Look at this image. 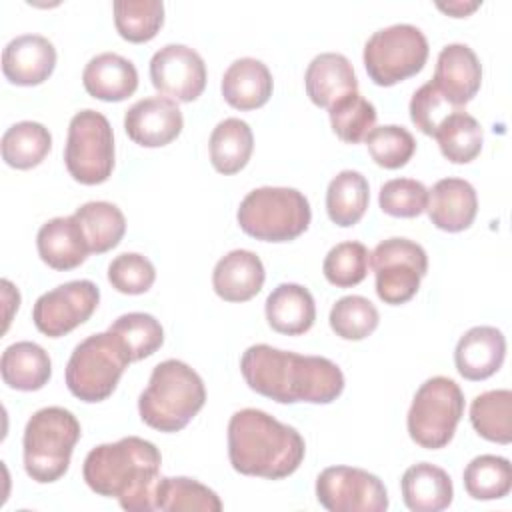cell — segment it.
I'll return each mask as SVG.
<instances>
[{
    "instance_id": "6da1fadb",
    "label": "cell",
    "mask_w": 512,
    "mask_h": 512,
    "mask_svg": "<svg viewBox=\"0 0 512 512\" xmlns=\"http://www.w3.org/2000/svg\"><path fill=\"white\" fill-rule=\"evenodd\" d=\"M240 372L254 392L280 404H330L344 390V374L336 362L270 344L246 348Z\"/></svg>"
},
{
    "instance_id": "7a4b0ae2",
    "label": "cell",
    "mask_w": 512,
    "mask_h": 512,
    "mask_svg": "<svg viewBox=\"0 0 512 512\" xmlns=\"http://www.w3.org/2000/svg\"><path fill=\"white\" fill-rule=\"evenodd\" d=\"M160 464V450L150 440L126 436L92 448L84 458L82 476L92 492L116 498L124 510L152 512Z\"/></svg>"
},
{
    "instance_id": "3957f363",
    "label": "cell",
    "mask_w": 512,
    "mask_h": 512,
    "mask_svg": "<svg viewBox=\"0 0 512 512\" xmlns=\"http://www.w3.org/2000/svg\"><path fill=\"white\" fill-rule=\"evenodd\" d=\"M306 454L300 432L258 408H242L228 422V458L244 476L282 480L292 476Z\"/></svg>"
},
{
    "instance_id": "277c9868",
    "label": "cell",
    "mask_w": 512,
    "mask_h": 512,
    "mask_svg": "<svg viewBox=\"0 0 512 512\" xmlns=\"http://www.w3.org/2000/svg\"><path fill=\"white\" fill-rule=\"evenodd\" d=\"M206 388L200 374L186 362L170 358L154 366L148 386L138 398L146 426L158 432H178L202 410Z\"/></svg>"
},
{
    "instance_id": "5b68a950",
    "label": "cell",
    "mask_w": 512,
    "mask_h": 512,
    "mask_svg": "<svg viewBox=\"0 0 512 512\" xmlns=\"http://www.w3.org/2000/svg\"><path fill=\"white\" fill-rule=\"evenodd\" d=\"M80 434V422L70 410L62 406L36 410L22 436L26 474L38 484L60 480L70 466Z\"/></svg>"
},
{
    "instance_id": "8992f818",
    "label": "cell",
    "mask_w": 512,
    "mask_h": 512,
    "mask_svg": "<svg viewBox=\"0 0 512 512\" xmlns=\"http://www.w3.org/2000/svg\"><path fill=\"white\" fill-rule=\"evenodd\" d=\"M242 232L264 242H290L304 234L312 220L308 198L286 186L250 190L236 212Z\"/></svg>"
},
{
    "instance_id": "52a82bcc",
    "label": "cell",
    "mask_w": 512,
    "mask_h": 512,
    "mask_svg": "<svg viewBox=\"0 0 512 512\" xmlns=\"http://www.w3.org/2000/svg\"><path fill=\"white\" fill-rule=\"evenodd\" d=\"M130 358L122 342L110 332L84 338L66 364V386L82 402H102L116 390Z\"/></svg>"
},
{
    "instance_id": "ba28073f",
    "label": "cell",
    "mask_w": 512,
    "mask_h": 512,
    "mask_svg": "<svg viewBox=\"0 0 512 512\" xmlns=\"http://www.w3.org/2000/svg\"><path fill=\"white\" fill-rule=\"evenodd\" d=\"M464 414V392L446 376L428 378L414 394L406 426L410 438L426 450H440L454 438Z\"/></svg>"
},
{
    "instance_id": "9c48e42d",
    "label": "cell",
    "mask_w": 512,
    "mask_h": 512,
    "mask_svg": "<svg viewBox=\"0 0 512 512\" xmlns=\"http://www.w3.org/2000/svg\"><path fill=\"white\" fill-rule=\"evenodd\" d=\"M364 68L378 86H394L418 74L428 60V40L414 24L376 30L364 44Z\"/></svg>"
},
{
    "instance_id": "30bf717a",
    "label": "cell",
    "mask_w": 512,
    "mask_h": 512,
    "mask_svg": "<svg viewBox=\"0 0 512 512\" xmlns=\"http://www.w3.org/2000/svg\"><path fill=\"white\" fill-rule=\"evenodd\" d=\"M64 164L68 174L86 186H96L110 178L114 170V134L102 112L86 108L72 116Z\"/></svg>"
},
{
    "instance_id": "8fae6325",
    "label": "cell",
    "mask_w": 512,
    "mask_h": 512,
    "mask_svg": "<svg viewBox=\"0 0 512 512\" xmlns=\"http://www.w3.org/2000/svg\"><path fill=\"white\" fill-rule=\"evenodd\" d=\"M370 266L376 276V294L384 304H406L420 288L428 272L426 250L408 238H388L370 252Z\"/></svg>"
},
{
    "instance_id": "7c38bea8",
    "label": "cell",
    "mask_w": 512,
    "mask_h": 512,
    "mask_svg": "<svg viewBox=\"0 0 512 512\" xmlns=\"http://www.w3.org/2000/svg\"><path fill=\"white\" fill-rule=\"evenodd\" d=\"M316 498L330 512H384L388 490L368 470L328 466L316 478Z\"/></svg>"
},
{
    "instance_id": "4fadbf2b",
    "label": "cell",
    "mask_w": 512,
    "mask_h": 512,
    "mask_svg": "<svg viewBox=\"0 0 512 512\" xmlns=\"http://www.w3.org/2000/svg\"><path fill=\"white\" fill-rule=\"evenodd\" d=\"M100 302L92 280H70L44 292L32 308L34 326L48 338H60L84 324Z\"/></svg>"
},
{
    "instance_id": "5bb4252c",
    "label": "cell",
    "mask_w": 512,
    "mask_h": 512,
    "mask_svg": "<svg viewBox=\"0 0 512 512\" xmlns=\"http://www.w3.org/2000/svg\"><path fill=\"white\" fill-rule=\"evenodd\" d=\"M152 86L174 102H192L206 88L202 56L184 44H166L150 60Z\"/></svg>"
},
{
    "instance_id": "9a60e30c",
    "label": "cell",
    "mask_w": 512,
    "mask_h": 512,
    "mask_svg": "<svg viewBox=\"0 0 512 512\" xmlns=\"http://www.w3.org/2000/svg\"><path fill=\"white\" fill-rule=\"evenodd\" d=\"M184 116L178 102L166 96H148L134 102L124 114L128 138L144 148H160L180 136Z\"/></svg>"
},
{
    "instance_id": "2e32d148",
    "label": "cell",
    "mask_w": 512,
    "mask_h": 512,
    "mask_svg": "<svg viewBox=\"0 0 512 512\" xmlns=\"http://www.w3.org/2000/svg\"><path fill=\"white\" fill-rule=\"evenodd\" d=\"M436 90L454 106H466L480 90L482 66L476 52L468 44H446L434 68V78L430 80Z\"/></svg>"
},
{
    "instance_id": "e0dca14e",
    "label": "cell",
    "mask_w": 512,
    "mask_h": 512,
    "mask_svg": "<svg viewBox=\"0 0 512 512\" xmlns=\"http://www.w3.org/2000/svg\"><path fill=\"white\" fill-rule=\"evenodd\" d=\"M56 66L54 44L40 34L12 38L2 52V72L16 86H38L50 78Z\"/></svg>"
},
{
    "instance_id": "ac0fdd59",
    "label": "cell",
    "mask_w": 512,
    "mask_h": 512,
    "mask_svg": "<svg viewBox=\"0 0 512 512\" xmlns=\"http://www.w3.org/2000/svg\"><path fill=\"white\" fill-rule=\"evenodd\" d=\"M426 212L438 230L462 232L470 228L476 218V190L464 178H442L428 190Z\"/></svg>"
},
{
    "instance_id": "d6986e66",
    "label": "cell",
    "mask_w": 512,
    "mask_h": 512,
    "mask_svg": "<svg viewBox=\"0 0 512 512\" xmlns=\"http://www.w3.org/2000/svg\"><path fill=\"white\" fill-rule=\"evenodd\" d=\"M506 356V338L494 326H474L460 336L454 364L462 378L480 382L496 374Z\"/></svg>"
},
{
    "instance_id": "ffe728a7",
    "label": "cell",
    "mask_w": 512,
    "mask_h": 512,
    "mask_svg": "<svg viewBox=\"0 0 512 512\" xmlns=\"http://www.w3.org/2000/svg\"><path fill=\"white\" fill-rule=\"evenodd\" d=\"M36 248L44 264L62 272L80 266L90 254L84 230L74 214L44 222L36 234Z\"/></svg>"
},
{
    "instance_id": "44dd1931",
    "label": "cell",
    "mask_w": 512,
    "mask_h": 512,
    "mask_svg": "<svg viewBox=\"0 0 512 512\" xmlns=\"http://www.w3.org/2000/svg\"><path fill=\"white\" fill-rule=\"evenodd\" d=\"M308 98L320 106L330 108L340 98L358 92V78L344 54L322 52L314 56L304 74Z\"/></svg>"
},
{
    "instance_id": "7402d4cb",
    "label": "cell",
    "mask_w": 512,
    "mask_h": 512,
    "mask_svg": "<svg viewBox=\"0 0 512 512\" xmlns=\"http://www.w3.org/2000/svg\"><path fill=\"white\" fill-rule=\"evenodd\" d=\"M266 280L264 264L252 250H232L222 256L212 272V288L226 302L254 298Z\"/></svg>"
},
{
    "instance_id": "603a6c76",
    "label": "cell",
    "mask_w": 512,
    "mask_h": 512,
    "mask_svg": "<svg viewBox=\"0 0 512 512\" xmlns=\"http://www.w3.org/2000/svg\"><path fill=\"white\" fill-rule=\"evenodd\" d=\"M86 92L104 102H122L138 88V70L132 60L116 54L102 52L88 60L82 72Z\"/></svg>"
},
{
    "instance_id": "cb8c5ba5",
    "label": "cell",
    "mask_w": 512,
    "mask_h": 512,
    "mask_svg": "<svg viewBox=\"0 0 512 512\" xmlns=\"http://www.w3.org/2000/svg\"><path fill=\"white\" fill-rule=\"evenodd\" d=\"M224 100L236 110H256L264 106L274 90V80L268 66L256 58H238L234 60L220 84Z\"/></svg>"
},
{
    "instance_id": "d4e9b609",
    "label": "cell",
    "mask_w": 512,
    "mask_h": 512,
    "mask_svg": "<svg viewBox=\"0 0 512 512\" xmlns=\"http://www.w3.org/2000/svg\"><path fill=\"white\" fill-rule=\"evenodd\" d=\"M266 320L272 330L286 336H300L314 326L316 304L308 288L284 282L278 284L264 304Z\"/></svg>"
},
{
    "instance_id": "484cf974",
    "label": "cell",
    "mask_w": 512,
    "mask_h": 512,
    "mask_svg": "<svg viewBox=\"0 0 512 512\" xmlns=\"http://www.w3.org/2000/svg\"><path fill=\"white\" fill-rule=\"evenodd\" d=\"M402 500L412 512H440L452 504V478L440 466L418 462L402 474Z\"/></svg>"
},
{
    "instance_id": "4316f807",
    "label": "cell",
    "mask_w": 512,
    "mask_h": 512,
    "mask_svg": "<svg viewBox=\"0 0 512 512\" xmlns=\"http://www.w3.org/2000/svg\"><path fill=\"white\" fill-rule=\"evenodd\" d=\"M0 374L6 386L22 392H34L48 384L52 376V360L36 342H14L2 352Z\"/></svg>"
},
{
    "instance_id": "83f0119b",
    "label": "cell",
    "mask_w": 512,
    "mask_h": 512,
    "mask_svg": "<svg viewBox=\"0 0 512 512\" xmlns=\"http://www.w3.org/2000/svg\"><path fill=\"white\" fill-rule=\"evenodd\" d=\"M210 162L212 166L224 174H236L240 172L254 150V134L248 122L240 118H224L216 124V128L210 134Z\"/></svg>"
},
{
    "instance_id": "f1b7e54d",
    "label": "cell",
    "mask_w": 512,
    "mask_h": 512,
    "mask_svg": "<svg viewBox=\"0 0 512 512\" xmlns=\"http://www.w3.org/2000/svg\"><path fill=\"white\" fill-rule=\"evenodd\" d=\"M370 202V186L366 176L356 170L338 172L326 190L328 218L342 228H350L360 222Z\"/></svg>"
},
{
    "instance_id": "f546056e",
    "label": "cell",
    "mask_w": 512,
    "mask_h": 512,
    "mask_svg": "<svg viewBox=\"0 0 512 512\" xmlns=\"http://www.w3.org/2000/svg\"><path fill=\"white\" fill-rule=\"evenodd\" d=\"M2 160L16 170H30L38 166L52 148L50 130L34 120L12 124L2 134Z\"/></svg>"
},
{
    "instance_id": "4dcf8cb0",
    "label": "cell",
    "mask_w": 512,
    "mask_h": 512,
    "mask_svg": "<svg viewBox=\"0 0 512 512\" xmlns=\"http://www.w3.org/2000/svg\"><path fill=\"white\" fill-rule=\"evenodd\" d=\"M76 220L80 222L90 254H104L120 244L126 232V218L122 210L104 200H92L76 208Z\"/></svg>"
},
{
    "instance_id": "1f68e13d",
    "label": "cell",
    "mask_w": 512,
    "mask_h": 512,
    "mask_svg": "<svg viewBox=\"0 0 512 512\" xmlns=\"http://www.w3.org/2000/svg\"><path fill=\"white\" fill-rule=\"evenodd\" d=\"M156 510L162 512H220L222 502L214 490L186 476H160Z\"/></svg>"
},
{
    "instance_id": "d6a6232c",
    "label": "cell",
    "mask_w": 512,
    "mask_h": 512,
    "mask_svg": "<svg viewBox=\"0 0 512 512\" xmlns=\"http://www.w3.org/2000/svg\"><path fill=\"white\" fill-rule=\"evenodd\" d=\"M434 138L446 160L452 164H468L480 154L484 132L474 116L464 110H456L442 120Z\"/></svg>"
},
{
    "instance_id": "836d02e7",
    "label": "cell",
    "mask_w": 512,
    "mask_h": 512,
    "mask_svg": "<svg viewBox=\"0 0 512 512\" xmlns=\"http://www.w3.org/2000/svg\"><path fill=\"white\" fill-rule=\"evenodd\" d=\"M470 422L488 442L510 444L512 440V392L508 388L478 394L470 404Z\"/></svg>"
},
{
    "instance_id": "e575fe53",
    "label": "cell",
    "mask_w": 512,
    "mask_h": 512,
    "mask_svg": "<svg viewBox=\"0 0 512 512\" xmlns=\"http://www.w3.org/2000/svg\"><path fill=\"white\" fill-rule=\"evenodd\" d=\"M464 488L474 500H498L512 488V464L504 456L480 454L464 468Z\"/></svg>"
},
{
    "instance_id": "d590c367",
    "label": "cell",
    "mask_w": 512,
    "mask_h": 512,
    "mask_svg": "<svg viewBox=\"0 0 512 512\" xmlns=\"http://www.w3.org/2000/svg\"><path fill=\"white\" fill-rule=\"evenodd\" d=\"M124 346L130 362L152 356L164 344L162 324L146 312H128L118 316L108 328Z\"/></svg>"
},
{
    "instance_id": "8d00e7d4",
    "label": "cell",
    "mask_w": 512,
    "mask_h": 512,
    "mask_svg": "<svg viewBox=\"0 0 512 512\" xmlns=\"http://www.w3.org/2000/svg\"><path fill=\"white\" fill-rule=\"evenodd\" d=\"M112 8L118 34L134 44L152 40L164 24V4L160 0H116Z\"/></svg>"
},
{
    "instance_id": "74e56055",
    "label": "cell",
    "mask_w": 512,
    "mask_h": 512,
    "mask_svg": "<svg viewBox=\"0 0 512 512\" xmlns=\"http://www.w3.org/2000/svg\"><path fill=\"white\" fill-rule=\"evenodd\" d=\"M334 134L346 144L362 142L376 124V108L370 100L352 92L328 108Z\"/></svg>"
},
{
    "instance_id": "f35d334b",
    "label": "cell",
    "mask_w": 512,
    "mask_h": 512,
    "mask_svg": "<svg viewBox=\"0 0 512 512\" xmlns=\"http://www.w3.org/2000/svg\"><path fill=\"white\" fill-rule=\"evenodd\" d=\"M328 320L334 334L342 340H364L378 328L380 314L368 298L350 294L336 300Z\"/></svg>"
},
{
    "instance_id": "ab89813d",
    "label": "cell",
    "mask_w": 512,
    "mask_h": 512,
    "mask_svg": "<svg viewBox=\"0 0 512 512\" xmlns=\"http://www.w3.org/2000/svg\"><path fill=\"white\" fill-rule=\"evenodd\" d=\"M370 266V252L362 242L346 240L332 246L322 262L326 280L336 288H352L360 284Z\"/></svg>"
},
{
    "instance_id": "60d3db41",
    "label": "cell",
    "mask_w": 512,
    "mask_h": 512,
    "mask_svg": "<svg viewBox=\"0 0 512 512\" xmlns=\"http://www.w3.org/2000/svg\"><path fill=\"white\" fill-rule=\"evenodd\" d=\"M364 142L368 146L372 160L388 170L406 166L416 152L414 136L404 126L396 124L374 126L364 138Z\"/></svg>"
},
{
    "instance_id": "b9f144b4",
    "label": "cell",
    "mask_w": 512,
    "mask_h": 512,
    "mask_svg": "<svg viewBox=\"0 0 512 512\" xmlns=\"http://www.w3.org/2000/svg\"><path fill=\"white\" fill-rule=\"evenodd\" d=\"M428 190L414 178H392L382 184L378 204L384 214L394 218H416L426 212Z\"/></svg>"
},
{
    "instance_id": "7bdbcfd3",
    "label": "cell",
    "mask_w": 512,
    "mask_h": 512,
    "mask_svg": "<svg viewBox=\"0 0 512 512\" xmlns=\"http://www.w3.org/2000/svg\"><path fill=\"white\" fill-rule=\"evenodd\" d=\"M154 280V264L138 252H124L108 264V282L122 294H144L152 288Z\"/></svg>"
},
{
    "instance_id": "ee69618b",
    "label": "cell",
    "mask_w": 512,
    "mask_h": 512,
    "mask_svg": "<svg viewBox=\"0 0 512 512\" xmlns=\"http://www.w3.org/2000/svg\"><path fill=\"white\" fill-rule=\"evenodd\" d=\"M454 108L432 82L422 84L410 98V120L426 136H434L444 118H448Z\"/></svg>"
},
{
    "instance_id": "f6af8a7d",
    "label": "cell",
    "mask_w": 512,
    "mask_h": 512,
    "mask_svg": "<svg viewBox=\"0 0 512 512\" xmlns=\"http://www.w3.org/2000/svg\"><path fill=\"white\" fill-rule=\"evenodd\" d=\"M436 6H438V10L454 16V18H464V16L472 14L476 8H480V2H448V4L438 2Z\"/></svg>"
}]
</instances>
